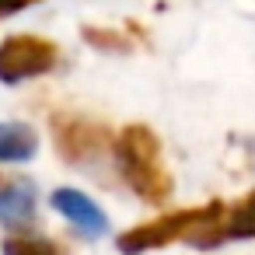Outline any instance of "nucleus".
Returning <instances> with one entry per match:
<instances>
[{"label":"nucleus","mask_w":255,"mask_h":255,"mask_svg":"<svg viewBox=\"0 0 255 255\" xmlns=\"http://www.w3.org/2000/svg\"><path fill=\"white\" fill-rule=\"evenodd\" d=\"M116 161H119L123 178L129 182V189L140 199H147L154 206L171 199L175 182H171V175H168V168L161 161V143H157L154 129H147L140 123L126 126L119 133V140H116Z\"/></svg>","instance_id":"1"},{"label":"nucleus","mask_w":255,"mask_h":255,"mask_svg":"<svg viewBox=\"0 0 255 255\" xmlns=\"http://www.w3.org/2000/svg\"><path fill=\"white\" fill-rule=\"evenodd\" d=\"M60 63V46L39 35H11L0 42V81L21 84L28 77H42Z\"/></svg>","instance_id":"2"},{"label":"nucleus","mask_w":255,"mask_h":255,"mask_svg":"<svg viewBox=\"0 0 255 255\" xmlns=\"http://www.w3.org/2000/svg\"><path fill=\"white\" fill-rule=\"evenodd\" d=\"M199 213H203V206L199 210H175L168 217L140 224V227H133L119 238V252L123 255H140V252H150V248H161V245H171V241H185V234L199 220Z\"/></svg>","instance_id":"3"},{"label":"nucleus","mask_w":255,"mask_h":255,"mask_svg":"<svg viewBox=\"0 0 255 255\" xmlns=\"http://www.w3.org/2000/svg\"><path fill=\"white\" fill-rule=\"evenodd\" d=\"M53 136H56L60 157H67L70 164L98 161L102 147L109 143L105 126L88 123V119H74V116H56V119H53Z\"/></svg>","instance_id":"4"},{"label":"nucleus","mask_w":255,"mask_h":255,"mask_svg":"<svg viewBox=\"0 0 255 255\" xmlns=\"http://www.w3.org/2000/svg\"><path fill=\"white\" fill-rule=\"evenodd\" d=\"M53 206L81 231V234H88V238H102V234H109V217L98 210V203H91L84 192H77V189H56L53 192Z\"/></svg>","instance_id":"5"},{"label":"nucleus","mask_w":255,"mask_h":255,"mask_svg":"<svg viewBox=\"0 0 255 255\" xmlns=\"http://www.w3.org/2000/svg\"><path fill=\"white\" fill-rule=\"evenodd\" d=\"M32 220H35V189L28 182L0 189V224L11 231H28Z\"/></svg>","instance_id":"6"},{"label":"nucleus","mask_w":255,"mask_h":255,"mask_svg":"<svg viewBox=\"0 0 255 255\" xmlns=\"http://www.w3.org/2000/svg\"><path fill=\"white\" fill-rule=\"evenodd\" d=\"M35 129L25 123H0V161H32L35 157Z\"/></svg>","instance_id":"7"},{"label":"nucleus","mask_w":255,"mask_h":255,"mask_svg":"<svg viewBox=\"0 0 255 255\" xmlns=\"http://www.w3.org/2000/svg\"><path fill=\"white\" fill-rule=\"evenodd\" d=\"M224 238H255V189L231 213L224 210Z\"/></svg>","instance_id":"8"},{"label":"nucleus","mask_w":255,"mask_h":255,"mask_svg":"<svg viewBox=\"0 0 255 255\" xmlns=\"http://www.w3.org/2000/svg\"><path fill=\"white\" fill-rule=\"evenodd\" d=\"M4 255H63V252L46 238L14 234V238H4Z\"/></svg>","instance_id":"9"},{"label":"nucleus","mask_w":255,"mask_h":255,"mask_svg":"<svg viewBox=\"0 0 255 255\" xmlns=\"http://www.w3.org/2000/svg\"><path fill=\"white\" fill-rule=\"evenodd\" d=\"M84 39L91 42V46H102V49H112V53H126L129 49V42L126 39H119L116 32H102V28H84Z\"/></svg>","instance_id":"10"},{"label":"nucleus","mask_w":255,"mask_h":255,"mask_svg":"<svg viewBox=\"0 0 255 255\" xmlns=\"http://www.w3.org/2000/svg\"><path fill=\"white\" fill-rule=\"evenodd\" d=\"M35 4V0H0V18H7V14H18L21 7Z\"/></svg>","instance_id":"11"}]
</instances>
